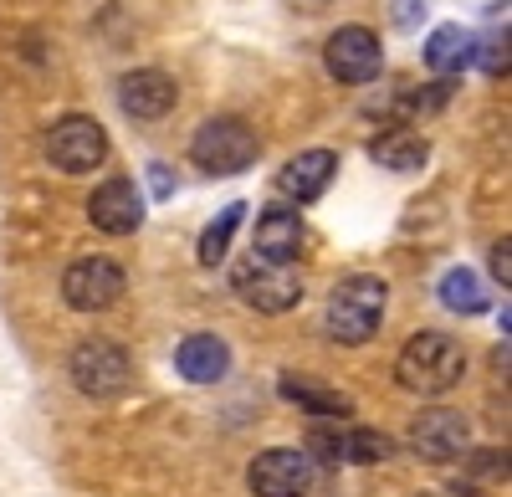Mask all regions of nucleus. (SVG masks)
I'll return each mask as SVG.
<instances>
[{
  "instance_id": "nucleus-7",
  "label": "nucleus",
  "mask_w": 512,
  "mask_h": 497,
  "mask_svg": "<svg viewBox=\"0 0 512 497\" xmlns=\"http://www.w3.org/2000/svg\"><path fill=\"white\" fill-rule=\"evenodd\" d=\"M236 287H241V298L256 313H287V308L303 303V277L292 272V262H262V257H251L236 272Z\"/></svg>"
},
{
  "instance_id": "nucleus-16",
  "label": "nucleus",
  "mask_w": 512,
  "mask_h": 497,
  "mask_svg": "<svg viewBox=\"0 0 512 497\" xmlns=\"http://www.w3.org/2000/svg\"><path fill=\"white\" fill-rule=\"evenodd\" d=\"M477 52V41L472 31H461V26H436L431 41H425V62H431V72H461L466 62H472Z\"/></svg>"
},
{
  "instance_id": "nucleus-6",
  "label": "nucleus",
  "mask_w": 512,
  "mask_h": 497,
  "mask_svg": "<svg viewBox=\"0 0 512 497\" xmlns=\"http://www.w3.org/2000/svg\"><path fill=\"white\" fill-rule=\"evenodd\" d=\"M123 287H128V277H123V267L108 262V257H82V262H72V267L62 272V298H67V308H77V313H103V308H113V303L123 298Z\"/></svg>"
},
{
  "instance_id": "nucleus-5",
  "label": "nucleus",
  "mask_w": 512,
  "mask_h": 497,
  "mask_svg": "<svg viewBox=\"0 0 512 497\" xmlns=\"http://www.w3.org/2000/svg\"><path fill=\"white\" fill-rule=\"evenodd\" d=\"M47 159L57 164V170H67V175L98 170V164L108 159L103 123L88 118V113H67L62 123H52V134H47Z\"/></svg>"
},
{
  "instance_id": "nucleus-11",
  "label": "nucleus",
  "mask_w": 512,
  "mask_h": 497,
  "mask_svg": "<svg viewBox=\"0 0 512 497\" xmlns=\"http://www.w3.org/2000/svg\"><path fill=\"white\" fill-rule=\"evenodd\" d=\"M303 241H308L303 216H297L292 205H272V211H262V221H256L251 252L262 262H297V257H303Z\"/></svg>"
},
{
  "instance_id": "nucleus-8",
  "label": "nucleus",
  "mask_w": 512,
  "mask_h": 497,
  "mask_svg": "<svg viewBox=\"0 0 512 497\" xmlns=\"http://www.w3.org/2000/svg\"><path fill=\"white\" fill-rule=\"evenodd\" d=\"M246 482H251L256 497H308L313 457H308V451H297V446H272V451H262V457L251 462Z\"/></svg>"
},
{
  "instance_id": "nucleus-12",
  "label": "nucleus",
  "mask_w": 512,
  "mask_h": 497,
  "mask_svg": "<svg viewBox=\"0 0 512 497\" xmlns=\"http://www.w3.org/2000/svg\"><path fill=\"white\" fill-rule=\"evenodd\" d=\"M118 103H123L128 118L154 123V118H164L169 108L180 103V88H175V77H164V72L144 67V72H128V77L118 82Z\"/></svg>"
},
{
  "instance_id": "nucleus-9",
  "label": "nucleus",
  "mask_w": 512,
  "mask_h": 497,
  "mask_svg": "<svg viewBox=\"0 0 512 497\" xmlns=\"http://www.w3.org/2000/svg\"><path fill=\"white\" fill-rule=\"evenodd\" d=\"M323 62L338 82H349V88H359V82L379 77L384 67V52H379V36L369 26H338L328 36V47H323Z\"/></svg>"
},
{
  "instance_id": "nucleus-20",
  "label": "nucleus",
  "mask_w": 512,
  "mask_h": 497,
  "mask_svg": "<svg viewBox=\"0 0 512 497\" xmlns=\"http://www.w3.org/2000/svg\"><path fill=\"white\" fill-rule=\"evenodd\" d=\"M241 216H246L241 205H226L221 221H210V226H205V236H200V262H205V267H216V262L226 257V246H231V236H236Z\"/></svg>"
},
{
  "instance_id": "nucleus-19",
  "label": "nucleus",
  "mask_w": 512,
  "mask_h": 497,
  "mask_svg": "<svg viewBox=\"0 0 512 497\" xmlns=\"http://www.w3.org/2000/svg\"><path fill=\"white\" fill-rule=\"evenodd\" d=\"M282 395L292 400V405H303V410H313V416H349V395H338V390H318V385H308V380H282Z\"/></svg>"
},
{
  "instance_id": "nucleus-10",
  "label": "nucleus",
  "mask_w": 512,
  "mask_h": 497,
  "mask_svg": "<svg viewBox=\"0 0 512 497\" xmlns=\"http://www.w3.org/2000/svg\"><path fill=\"white\" fill-rule=\"evenodd\" d=\"M88 216H93L98 231H108V236H128V231H139V226H144V195H139L134 180H108V185L93 190Z\"/></svg>"
},
{
  "instance_id": "nucleus-3",
  "label": "nucleus",
  "mask_w": 512,
  "mask_h": 497,
  "mask_svg": "<svg viewBox=\"0 0 512 497\" xmlns=\"http://www.w3.org/2000/svg\"><path fill=\"white\" fill-rule=\"evenodd\" d=\"M256 154H262V144H256L251 123H241V118H210L190 139V159L205 175H241L256 164Z\"/></svg>"
},
{
  "instance_id": "nucleus-1",
  "label": "nucleus",
  "mask_w": 512,
  "mask_h": 497,
  "mask_svg": "<svg viewBox=\"0 0 512 497\" xmlns=\"http://www.w3.org/2000/svg\"><path fill=\"white\" fill-rule=\"evenodd\" d=\"M461 369H466V354L456 339L446 334H415L400 359H395V380L410 390V395H441L461 380Z\"/></svg>"
},
{
  "instance_id": "nucleus-4",
  "label": "nucleus",
  "mask_w": 512,
  "mask_h": 497,
  "mask_svg": "<svg viewBox=\"0 0 512 497\" xmlns=\"http://www.w3.org/2000/svg\"><path fill=\"white\" fill-rule=\"evenodd\" d=\"M72 385L82 395H93V400H108L118 390H128V375H134V364H128V354L113 344V339H82L72 349Z\"/></svg>"
},
{
  "instance_id": "nucleus-2",
  "label": "nucleus",
  "mask_w": 512,
  "mask_h": 497,
  "mask_svg": "<svg viewBox=\"0 0 512 497\" xmlns=\"http://www.w3.org/2000/svg\"><path fill=\"white\" fill-rule=\"evenodd\" d=\"M384 303H390V287L384 277H349L338 282V293L328 298V328L338 344H369L379 334Z\"/></svg>"
},
{
  "instance_id": "nucleus-18",
  "label": "nucleus",
  "mask_w": 512,
  "mask_h": 497,
  "mask_svg": "<svg viewBox=\"0 0 512 497\" xmlns=\"http://www.w3.org/2000/svg\"><path fill=\"white\" fill-rule=\"evenodd\" d=\"M441 303H446L451 313H482V308H487V287H482L477 272L456 267V272L441 277Z\"/></svg>"
},
{
  "instance_id": "nucleus-23",
  "label": "nucleus",
  "mask_w": 512,
  "mask_h": 497,
  "mask_svg": "<svg viewBox=\"0 0 512 497\" xmlns=\"http://www.w3.org/2000/svg\"><path fill=\"white\" fill-rule=\"evenodd\" d=\"M492 272L502 277V287H507V277H512V262H507V241H497L492 246Z\"/></svg>"
},
{
  "instance_id": "nucleus-24",
  "label": "nucleus",
  "mask_w": 512,
  "mask_h": 497,
  "mask_svg": "<svg viewBox=\"0 0 512 497\" xmlns=\"http://www.w3.org/2000/svg\"><path fill=\"white\" fill-rule=\"evenodd\" d=\"M425 497H436V492H425Z\"/></svg>"
},
{
  "instance_id": "nucleus-14",
  "label": "nucleus",
  "mask_w": 512,
  "mask_h": 497,
  "mask_svg": "<svg viewBox=\"0 0 512 497\" xmlns=\"http://www.w3.org/2000/svg\"><path fill=\"white\" fill-rule=\"evenodd\" d=\"M338 175V154L333 149H308V154H297L282 164V175H277V190L292 195V200H318Z\"/></svg>"
},
{
  "instance_id": "nucleus-15",
  "label": "nucleus",
  "mask_w": 512,
  "mask_h": 497,
  "mask_svg": "<svg viewBox=\"0 0 512 497\" xmlns=\"http://www.w3.org/2000/svg\"><path fill=\"white\" fill-rule=\"evenodd\" d=\"M175 369L190 385H221L231 375V349L216 334H190L180 344V354H175Z\"/></svg>"
},
{
  "instance_id": "nucleus-22",
  "label": "nucleus",
  "mask_w": 512,
  "mask_h": 497,
  "mask_svg": "<svg viewBox=\"0 0 512 497\" xmlns=\"http://www.w3.org/2000/svg\"><path fill=\"white\" fill-rule=\"evenodd\" d=\"M420 11H425V0H395V21H400V26H415Z\"/></svg>"
},
{
  "instance_id": "nucleus-21",
  "label": "nucleus",
  "mask_w": 512,
  "mask_h": 497,
  "mask_svg": "<svg viewBox=\"0 0 512 497\" xmlns=\"http://www.w3.org/2000/svg\"><path fill=\"white\" fill-rule=\"evenodd\" d=\"M384 457H390V436H379V431L344 436V462H384Z\"/></svg>"
},
{
  "instance_id": "nucleus-17",
  "label": "nucleus",
  "mask_w": 512,
  "mask_h": 497,
  "mask_svg": "<svg viewBox=\"0 0 512 497\" xmlns=\"http://www.w3.org/2000/svg\"><path fill=\"white\" fill-rule=\"evenodd\" d=\"M384 170H420L425 164V154H431V144H425L420 134H384V139H374V149H369Z\"/></svg>"
},
{
  "instance_id": "nucleus-13",
  "label": "nucleus",
  "mask_w": 512,
  "mask_h": 497,
  "mask_svg": "<svg viewBox=\"0 0 512 497\" xmlns=\"http://www.w3.org/2000/svg\"><path fill=\"white\" fill-rule=\"evenodd\" d=\"M410 446L425 462H446L466 446V421L456 416V410H420V416L410 421Z\"/></svg>"
}]
</instances>
